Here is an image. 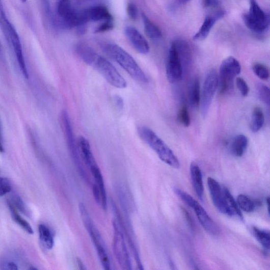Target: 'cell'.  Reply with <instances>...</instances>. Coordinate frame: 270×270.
I'll return each instance as SVG.
<instances>
[{"mask_svg":"<svg viewBox=\"0 0 270 270\" xmlns=\"http://www.w3.org/2000/svg\"><path fill=\"white\" fill-rule=\"evenodd\" d=\"M264 120L262 110L259 107H255L252 112L250 123L252 131L257 132L261 130L264 125Z\"/></svg>","mask_w":270,"mask_h":270,"instance_id":"obj_24","label":"cell"},{"mask_svg":"<svg viewBox=\"0 0 270 270\" xmlns=\"http://www.w3.org/2000/svg\"><path fill=\"white\" fill-rule=\"evenodd\" d=\"M11 191V185L9 180L0 177V197L5 196Z\"/></svg>","mask_w":270,"mask_h":270,"instance_id":"obj_33","label":"cell"},{"mask_svg":"<svg viewBox=\"0 0 270 270\" xmlns=\"http://www.w3.org/2000/svg\"><path fill=\"white\" fill-rule=\"evenodd\" d=\"M13 205L19 211L25 215H29V212L25 206V204L20 197L18 196L13 197L12 201H10Z\"/></svg>","mask_w":270,"mask_h":270,"instance_id":"obj_32","label":"cell"},{"mask_svg":"<svg viewBox=\"0 0 270 270\" xmlns=\"http://www.w3.org/2000/svg\"><path fill=\"white\" fill-rule=\"evenodd\" d=\"M79 208L84 226L90 236H91L92 241L96 248L98 256L102 267L104 269L109 270L111 268L110 260L101 235L95 226L86 206L83 203H80Z\"/></svg>","mask_w":270,"mask_h":270,"instance_id":"obj_5","label":"cell"},{"mask_svg":"<svg viewBox=\"0 0 270 270\" xmlns=\"http://www.w3.org/2000/svg\"><path fill=\"white\" fill-rule=\"evenodd\" d=\"M219 87V75L214 69L209 70L205 77L202 96L201 97V112L205 117L210 107Z\"/></svg>","mask_w":270,"mask_h":270,"instance_id":"obj_11","label":"cell"},{"mask_svg":"<svg viewBox=\"0 0 270 270\" xmlns=\"http://www.w3.org/2000/svg\"><path fill=\"white\" fill-rule=\"evenodd\" d=\"M174 191L180 199L193 209L202 226L207 233L215 236L219 234L220 229L218 225L209 217L205 209L196 200L187 193L177 187L174 188Z\"/></svg>","mask_w":270,"mask_h":270,"instance_id":"obj_6","label":"cell"},{"mask_svg":"<svg viewBox=\"0 0 270 270\" xmlns=\"http://www.w3.org/2000/svg\"><path fill=\"white\" fill-rule=\"evenodd\" d=\"M142 19L146 35L151 39H160L162 36V33L160 29L150 20L144 13L142 14Z\"/></svg>","mask_w":270,"mask_h":270,"instance_id":"obj_21","label":"cell"},{"mask_svg":"<svg viewBox=\"0 0 270 270\" xmlns=\"http://www.w3.org/2000/svg\"><path fill=\"white\" fill-rule=\"evenodd\" d=\"M207 184L213 203L218 211L223 214L232 217L225 199L223 189L218 182L212 177H208Z\"/></svg>","mask_w":270,"mask_h":270,"instance_id":"obj_13","label":"cell"},{"mask_svg":"<svg viewBox=\"0 0 270 270\" xmlns=\"http://www.w3.org/2000/svg\"><path fill=\"white\" fill-rule=\"evenodd\" d=\"M6 268L8 269L17 270L18 269L17 265L13 262L7 263L6 264Z\"/></svg>","mask_w":270,"mask_h":270,"instance_id":"obj_40","label":"cell"},{"mask_svg":"<svg viewBox=\"0 0 270 270\" xmlns=\"http://www.w3.org/2000/svg\"><path fill=\"white\" fill-rule=\"evenodd\" d=\"M248 145V139L245 135L239 134L233 140L231 144V151L232 154L237 157H242Z\"/></svg>","mask_w":270,"mask_h":270,"instance_id":"obj_19","label":"cell"},{"mask_svg":"<svg viewBox=\"0 0 270 270\" xmlns=\"http://www.w3.org/2000/svg\"><path fill=\"white\" fill-rule=\"evenodd\" d=\"M93 192L95 200L97 204L101 205V193L98 186L96 184H94L93 186Z\"/></svg>","mask_w":270,"mask_h":270,"instance_id":"obj_38","label":"cell"},{"mask_svg":"<svg viewBox=\"0 0 270 270\" xmlns=\"http://www.w3.org/2000/svg\"><path fill=\"white\" fill-rule=\"evenodd\" d=\"M255 237L258 242L266 250L269 249V233L268 231L261 230L258 228H253Z\"/></svg>","mask_w":270,"mask_h":270,"instance_id":"obj_28","label":"cell"},{"mask_svg":"<svg viewBox=\"0 0 270 270\" xmlns=\"http://www.w3.org/2000/svg\"><path fill=\"white\" fill-rule=\"evenodd\" d=\"M0 28L8 43L13 50L21 71L24 77L28 79L29 73L25 62L22 44L16 29L9 20L0 25Z\"/></svg>","mask_w":270,"mask_h":270,"instance_id":"obj_10","label":"cell"},{"mask_svg":"<svg viewBox=\"0 0 270 270\" xmlns=\"http://www.w3.org/2000/svg\"><path fill=\"white\" fill-rule=\"evenodd\" d=\"M113 26L112 20L105 21L97 28L95 33H101L111 31L113 29Z\"/></svg>","mask_w":270,"mask_h":270,"instance_id":"obj_35","label":"cell"},{"mask_svg":"<svg viewBox=\"0 0 270 270\" xmlns=\"http://www.w3.org/2000/svg\"><path fill=\"white\" fill-rule=\"evenodd\" d=\"M76 51L82 61L98 71L110 85L119 89L127 87V82L115 67L92 48L80 44Z\"/></svg>","mask_w":270,"mask_h":270,"instance_id":"obj_1","label":"cell"},{"mask_svg":"<svg viewBox=\"0 0 270 270\" xmlns=\"http://www.w3.org/2000/svg\"><path fill=\"white\" fill-rule=\"evenodd\" d=\"M225 15L223 10H218L205 17L203 24L197 33L193 37L196 41H202L207 37L215 23L222 18Z\"/></svg>","mask_w":270,"mask_h":270,"instance_id":"obj_16","label":"cell"},{"mask_svg":"<svg viewBox=\"0 0 270 270\" xmlns=\"http://www.w3.org/2000/svg\"><path fill=\"white\" fill-rule=\"evenodd\" d=\"M39 238L43 246L49 250L53 248L54 239L51 230L44 224H40L39 226Z\"/></svg>","mask_w":270,"mask_h":270,"instance_id":"obj_25","label":"cell"},{"mask_svg":"<svg viewBox=\"0 0 270 270\" xmlns=\"http://www.w3.org/2000/svg\"><path fill=\"white\" fill-rule=\"evenodd\" d=\"M102 49L125 70L134 80L141 83L148 82L145 73L133 58L118 45L113 43H104Z\"/></svg>","mask_w":270,"mask_h":270,"instance_id":"obj_2","label":"cell"},{"mask_svg":"<svg viewBox=\"0 0 270 270\" xmlns=\"http://www.w3.org/2000/svg\"><path fill=\"white\" fill-rule=\"evenodd\" d=\"M138 131L140 138L153 150L160 159L173 168H180L179 161L172 149L153 130L146 126H140Z\"/></svg>","mask_w":270,"mask_h":270,"instance_id":"obj_3","label":"cell"},{"mask_svg":"<svg viewBox=\"0 0 270 270\" xmlns=\"http://www.w3.org/2000/svg\"><path fill=\"white\" fill-rule=\"evenodd\" d=\"M223 189L227 205L232 213L233 216L236 215L239 218L243 220L244 218L241 209H240L237 202L232 196L230 192L226 187H223Z\"/></svg>","mask_w":270,"mask_h":270,"instance_id":"obj_26","label":"cell"},{"mask_svg":"<svg viewBox=\"0 0 270 270\" xmlns=\"http://www.w3.org/2000/svg\"><path fill=\"white\" fill-rule=\"evenodd\" d=\"M8 205L13 220L28 233L34 234V230L31 224L20 215L17 209L14 207L10 201H8Z\"/></svg>","mask_w":270,"mask_h":270,"instance_id":"obj_23","label":"cell"},{"mask_svg":"<svg viewBox=\"0 0 270 270\" xmlns=\"http://www.w3.org/2000/svg\"><path fill=\"white\" fill-rule=\"evenodd\" d=\"M257 88L259 99L269 106L270 104V91L269 88L262 84H258Z\"/></svg>","mask_w":270,"mask_h":270,"instance_id":"obj_30","label":"cell"},{"mask_svg":"<svg viewBox=\"0 0 270 270\" xmlns=\"http://www.w3.org/2000/svg\"><path fill=\"white\" fill-rule=\"evenodd\" d=\"M236 84L242 95L244 97L247 96L249 92V88L246 82L243 78L238 77L236 80Z\"/></svg>","mask_w":270,"mask_h":270,"instance_id":"obj_34","label":"cell"},{"mask_svg":"<svg viewBox=\"0 0 270 270\" xmlns=\"http://www.w3.org/2000/svg\"><path fill=\"white\" fill-rule=\"evenodd\" d=\"M19 1L21 3H25L26 1V0H19Z\"/></svg>","mask_w":270,"mask_h":270,"instance_id":"obj_44","label":"cell"},{"mask_svg":"<svg viewBox=\"0 0 270 270\" xmlns=\"http://www.w3.org/2000/svg\"><path fill=\"white\" fill-rule=\"evenodd\" d=\"M241 71V66L235 58L229 57L224 59L220 68L219 76L220 92L224 95L233 88L234 79Z\"/></svg>","mask_w":270,"mask_h":270,"instance_id":"obj_7","label":"cell"},{"mask_svg":"<svg viewBox=\"0 0 270 270\" xmlns=\"http://www.w3.org/2000/svg\"><path fill=\"white\" fill-rule=\"evenodd\" d=\"M114 102L118 109L122 110L124 107V100L121 97L115 96L114 97Z\"/></svg>","mask_w":270,"mask_h":270,"instance_id":"obj_39","label":"cell"},{"mask_svg":"<svg viewBox=\"0 0 270 270\" xmlns=\"http://www.w3.org/2000/svg\"><path fill=\"white\" fill-rule=\"evenodd\" d=\"M202 5L206 9H218L220 5V0H202Z\"/></svg>","mask_w":270,"mask_h":270,"instance_id":"obj_37","label":"cell"},{"mask_svg":"<svg viewBox=\"0 0 270 270\" xmlns=\"http://www.w3.org/2000/svg\"><path fill=\"white\" fill-rule=\"evenodd\" d=\"M125 35L133 48L142 54H147L149 51L148 42L136 28L128 26L125 29Z\"/></svg>","mask_w":270,"mask_h":270,"instance_id":"obj_15","label":"cell"},{"mask_svg":"<svg viewBox=\"0 0 270 270\" xmlns=\"http://www.w3.org/2000/svg\"><path fill=\"white\" fill-rule=\"evenodd\" d=\"M5 151L4 147V141L1 126H0V153H3Z\"/></svg>","mask_w":270,"mask_h":270,"instance_id":"obj_41","label":"cell"},{"mask_svg":"<svg viewBox=\"0 0 270 270\" xmlns=\"http://www.w3.org/2000/svg\"><path fill=\"white\" fill-rule=\"evenodd\" d=\"M61 123L66 138L69 152L72 160L77 168L80 175L88 184H91V179L84 168L77 143L75 141L73 129L69 116L64 111L61 115Z\"/></svg>","mask_w":270,"mask_h":270,"instance_id":"obj_4","label":"cell"},{"mask_svg":"<svg viewBox=\"0 0 270 270\" xmlns=\"http://www.w3.org/2000/svg\"><path fill=\"white\" fill-rule=\"evenodd\" d=\"M80 11L85 23L89 21L112 20V17L107 8L101 5L87 7Z\"/></svg>","mask_w":270,"mask_h":270,"instance_id":"obj_14","label":"cell"},{"mask_svg":"<svg viewBox=\"0 0 270 270\" xmlns=\"http://www.w3.org/2000/svg\"><path fill=\"white\" fill-rule=\"evenodd\" d=\"M178 119L180 123L185 127L191 124V117L186 106H183L180 109L178 114Z\"/></svg>","mask_w":270,"mask_h":270,"instance_id":"obj_31","label":"cell"},{"mask_svg":"<svg viewBox=\"0 0 270 270\" xmlns=\"http://www.w3.org/2000/svg\"><path fill=\"white\" fill-rule=\"evenodd\" d=\"M77 262H78V264L79 266L80 267V269H86V267H85V265H84L83 262L80 259H78Z\"/></svg>","mask_w":270,"mask_h":270,"instance_id":"obj_42","label":"cell"},{"mask_svg":"<svg viewBox=\"0 0 270 270\" xmlns=\"http://www.w3.org/2000/svg\"><path fill=\"white\" fill-rule=\"evenodd\" d=\"M176 1L180 4H185L190 2L191 0H176Z\"/></svg>","mask_w":270,"mask_h":270,"instance_id":"obj_43","label":"cell"},{"mask_svg":"<svg viewBox=\"0 0 270 270\" xmlns=\"http://www.w3.org/2000/svg\"><path fill=\"white\" fill-rule=\"evenodd\" d=\"M183 67L173 42L170 47L167 66V75L171 83L181 80L183 77Z\"/></svg>","mask_w":270,"mask_h":270,"instance_id":"obj_12","label":"cell"},{"mask_svg":"<svg viewBox=\"0 0 270 270\" xmlns=\"http://www.w3.org/2000/svg\"><path fill=\"white\" fill-rule=\"evenodd\" d=\"M128 16L132 20H136L138 16V10L136 5L132 3L128 4L127 8Z\"/></svg>","mask_w":270,"mask_h":270,"instance_id":"obj_36","label":"cell"},{"mask_svg":"<svg viewBox=\"0 0 270 270\" xmlns=\"http://www.w3.org/2000/svg\"><path fill=\"white\" fill-rule=\"evenodd\" d=\"M190 102L194 109H197L201 102L200 85L198 79H194L190 84L188 91Z\"/></svg>","mask_w":270,"mask_h":270,"instance_id":"obj_22","label":"cell"},{"mask_svg":"<svg viewBox=\"0 0 270 270\" xmlns=\"http://www.w3.org/2000/svg\"><path fill=\"white\" fill-rule=\"evenodd\" d=\"M91 170L92 174L95 180L96 184L98 186L101 198V206L103 209L106 210L107 207V198L106 188H105L104 180L98 166L94 167L89 169Z\"/></svg>","mask_w":270,"mask_h":270,"instance_id":"obj_18","label":"cell"},{"mask_svg":"<svg viewBox=\"0 0 270 270\" xmlns=\"http://www.w3.org/2000/svg\"><path fill=\"white\" fill-rule=\"evenodd\" d=\"M237 203L239 208L247 213L253 212L256 208V203L244 194L239 195L237 198Z\"/></svg>","mask_w":270,"mask_h":270,"instance_id":"obj_27","label":"cell"},{"mask_svg":"<svg viewBox=\"0 0 270 270\" xmlns=\"http://www.w3.org/2000/svg\"><path fill=\"white\" fill-rule=\"evenodd\" d=\"M252 69L255 74L260 79L263 80L268 79L269 69L265 65L259 63H255L252 66Z\"/></svg>","mask_w":270,"mask_h":270,"instance_id":"obj_29","label":"cell"},{"mask_svg":"<svg viewBox=\"0 0 270 270\" xmlns=\"http://www.w3.org/2000/svg\"><path fill=\"white\" fill-rule=\"evenodd\" d=\"M173 42L183 67V65H188L192 60V52L188 43L182 39L176 40Z\"/></svg>","mask_w":270,"mask_h":270,"instance_id":"obj_20","label":"cell"},{"mask_svg":"<svg viewBox=\"0 0 270 270\" xmlns=\"http://www.w3.org/2000/svg\"><path fill=\"white\" fill-rule=\"evenodd\" d=\"M190 172L194 190L198 198L200 200H202L204 190L202 174L200 167L197 163L193 162L191 164Z\"/></svg>","mask_w":270,"mask_h":270,"instance_id":"obj_17","label":"cell"},{"mask_svg":"<svg viewBox=\"0 0 270 270\" xmlns=\"http://www.w3.org/2000/svg\"><path fill=\"white\" fill-rule=\"evenodd\" d=\"M250 9L243 16L244 21L250 31L256 33H263L269 26V17L256 0H250Z\"/></svg>","mask_w":270,"mask_h":270,"instance_id":"obj_8","label":"cell"},{"mask_svg":"<svg viewBox=\"0 0 270 270\" xmlns=\"http://www.w3.org/2000/svg\"><path fill=\"white\" fill-rule=\"evenodd\" d=\"M114 228L113 251L117 261L123 269H131V262L125 242L123 228L117 220L113 222Z\"/></svg>","mask_w":270,"mask_h":270,"instance_id":"obj_9","label":"cell"}]
</instances>
